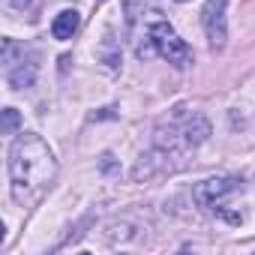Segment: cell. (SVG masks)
Instances as JSON below:
<instances>
[{"label":"cell","mask_w":255,"mask_h":255,"mask_svg":"<svg viewBox=\"0 0 255 255\" xmlns=\"http://www.w3.org/2000/svg\"><path fill=\"white\" fill-rule=\"evenodd\" d=\"M54 171H57L54 153L48 150V144L39 135L24 132L12 141V147H9V180H12L15 201L24 204L27 198L42 192L54 180Z\"/></svg>","instance_id":"6da1fadb"},{"label":"cell","mask_w":255,"mask_h":255,"mask_svg":"<svg viewBox=\"0 0 255 255\" xmlns=\"http://www.w3.org/2000/svg\"><path fill=\"white\" fill-rule=\"evenodd\" d=\"M153 54H159V57H165L168 63H174L177 69H183V66H189L192 63V48L174 33V27L168 24V21H162V18H153L150 21V27H147V36H144V45H138V57H153Z\"/></svg>","instance_id":"7a4b0ae2"},{"label":"cell","mask_w":255,"mask_h":255,"mask_svg":"<svg viewBox=\"0 0 255 255\" xmlns=\"http://www.w3.org/2000/svg\"><path fill=\"white\" fill-rule=\"evenodd\" d=\"M240 189V180L237 177H210V180H201L195 189H192V198L198 207L204 210H213L222 198H228L231 192Z\"/></svg>","instance_id":"3957f363"},{"label":"cell","mask_w":255,"mask_h":255,"mask_svg":"<svg viewBox=\"0 0 255 255\" xmlns=\"http://www.w3.org/2000/svg\"><path fill=\"white\" fill-rule=\"evenodd\" d=\"M225 3L228 0H207L201 9V24L210 39V48H225L228 39V24H225Z\"/></svg>","instance_id":"277c9868"},{"label":"cell","mask_w":255,"mask_h":255,"mask_svg":"<svg viewBox=\"0 0 255 255\" xmlns=\"http://www.w3.org/2000/svg\"><path fill=\"white\" fill-rule=\"evenodd\" d=\"M180 132H183L186 147H198V144L207 141V135H210V123H207L204 114H189V117L183 120V126H180Z\"/></svg>","instance_id":"5b68a950"},{"label":"cell","mask_w":255,"mask_h":255,"mask_svg":"<svg viewBox=\"0 0 255 255\" xmlns=\"http://www.w3.org/2000/svg\"><path fill=\"white\" fill-rule=\"evenodd\" d=\"M78 24H81V15L75 9H63L51 21V36L54 39H72V33L78 30Z\"/></svg>","instance_id":"8992f818"},{"label":"cell","mask_w":255,"mask_h":255,"mask_svg":"<svg viewBox=\"0 0 255 255\" xmlns=\"http://www.w3.org/2000/svg\"><path fill=\"white\" fill-rule=\"evenodd\" d=\"M33 78H36V66L30 63L27 69L24 66H18V69H9V84L15 87V90H21V87H30L33 84Z\"/></svg>","instance_id":"52a82bcc"},{"label":"cell","mask_w":255,"mask_h":255,"mask_svg":"<svg viewBox=\"0 0 255 255\" xmlns=\"http://www.w3.org/2000/svg\"><path fill=\"white\" fill-rule=\"evenodd\" d=\"M18 123H21L18 111H15V108H3V123H0V132H3V135H12V132L18 129Z\"/></svg>","instance_id":"ba28073f"},{"label":"cell","mask_w":255,"mask_h":255,"mask_svg":"<svg viewBox=\"0 0 255 255\" xmlns=\"http://www.w3.org/2000/svg\"><path fill=\"white\" fill-rule=\"evenodd\" d=\"M123 12H126V24H132L138 15V0H123Z\"/></svg>","instance_id":"9c48e42d"},{"label":"cell","mask_w":255,"mask_h":255,"mask_svg":"<svg viewBox=\"0 0 255 255\" xmlns=\"http://www.w3.org/2000/svg\"><path fill=\"white\" fill-rule=\"evenodd\" d=\"M12 3H15V6H27V3H30V0H12Z\"/></svg>","instance_id":"30bf717a"}]
</instances>
